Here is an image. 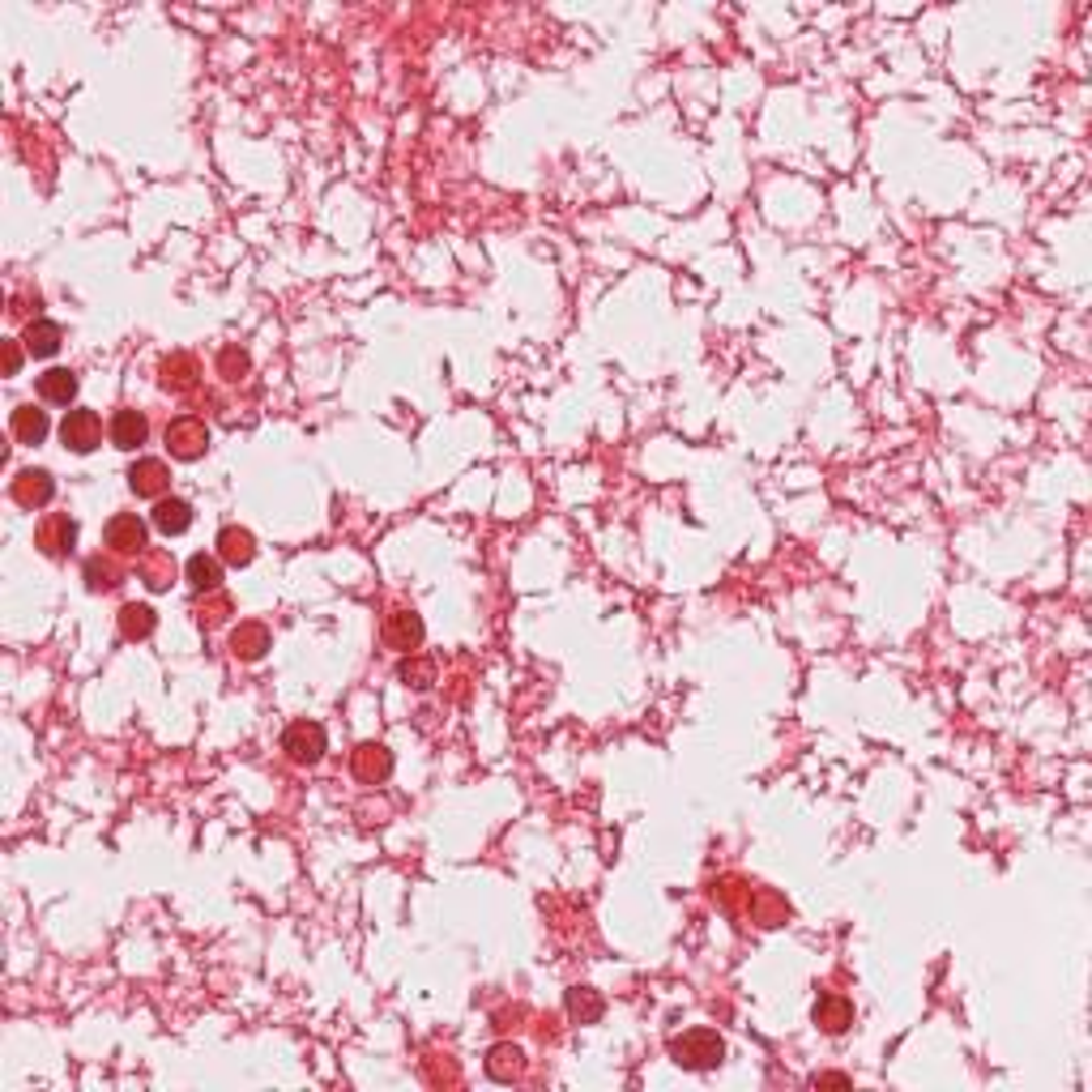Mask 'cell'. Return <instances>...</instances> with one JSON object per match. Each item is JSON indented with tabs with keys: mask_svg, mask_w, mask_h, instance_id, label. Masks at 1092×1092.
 I'll return each mask as SVG.
<instances>
[{
	"mask_svg": "<svg viewBox=\"0 0 1092 1092\" xmlns=\"http://www.w3.org/2000/svg\"><path fill=\"white\" fill-rule=\"evenodd\" d=\"M602 1012H606V1003H602V995H597V991H589V986H572V991H568V1016L576 1024H597V1020H602Z\"/></svg>",
	"mask_w": 1092,
	"mask_h": 1092,
	"instance_id": "603a6c76",
	"label": "cell"
},
{
	"mask_svg": "<svg viewBox=\"0 0 1092 1092\" xmlns=\"http://www.w3.org/2000/svg\"><path fill=\"white\" fill-rule=\"evenodd\" d=\"M350 769H355L359 781H384L388 773H393V751H388L384 743H359L355 751H350Z\"/></svg>",
	"mask_w": 1092,
	"mask_h": 1092,
	"instance_id": "30bf717a",
	"label": "cell"
},
{
	"mask_svg": "<svg viewBox=\"0 0 1092 1092\" xmlns=\"http://www.w3.org/2000/svg\"><path fill=\"white\" fill-rule=\"evenodd\" d=\"M248 367H252V359H248V350H239V346H226L218 355V372L226 380H243L248 376Z\"/></svg>",
	"mask_w": 1092,
	"mask_h": 1092,
	"instance_id": "4316f807",
	"label": "cell"
},
{
	"mask_svg": "<svg viewBox=\"0 0 1092 1092\" xmlns=\"http://www.w3.org/2000/svg\"><path fill=\"white\" fill-rule=\"evenodd\" d=\"M184 576H189V585L197 589V593H218V585H222V560L218 555H193L189 564H184Z\"/></svg>",
	"mask_w": 1092,
	"mask_h": 1092,
	"instance_id": "d6986e66",
	"label": "cell"
},
{
	"mask_svg": "<svg viewBox=\"0 0 1092 1092\" xmlns=\"http://www.w3.org/2000/svg\"><path fill=\"white\" fill-rule=\"evenodd\" d=\"M22 342L34 359H52L56 350H60V324L56 320H30L22 329Z\"/></svg>",
	"mask_w": 1092,
	"mask_h": 1092,
	"instance_id": "7402d4cb",
	"label": "cell"
},
{
	"mask_svg": "<svg viewBox=\"0 0 1092 1092\" xmlns=\"http://www.w3.org/2000/svg\"><path fill=\"white\" fill-rule=\"evenodd\" d=\"M282 751L291 755L295 765H316V759L329 751V734H324L320 721L299 717V721H291V726H286V734H282Z\"/></svg>",
	"mask_w": 1092,
	"mask_h": 1092,
	"instance_id": "7a4b0ae2",
	"label": "cell"
},
{
	"mask_svg": "<svg viewBox=\"0 0 1092 1092\" xmlns=\"http://www.w3.org/2000/svg\"><path fill=\"white\" fill-rule=\"evenodd\" d=\"M52 496H56V483L48 469H22L13 479V500L22 508H44V504H52Z\"/></svg>",
	"mask_w": 1092,
	"mask_h": 1092,
	"instance_id": "8fae6325",
	"label": "cell"
},
{
	"mask_svg": "<svg viewBox=\"0 0 1092 1092\" xmlns=\"http://www.w3.org/2000/svg\"><path fill=\"white\" fill-rule=\"evenodd\" d=\"M116 620H120V636H125V641H146V636H154V628H158V614L146 602L120 606Z\"/></svg>",
	"mask_w": 1092,
	"mask_h": 1092,
	"instance_id": "ac0fdd59",
	"label": "cell"
},
{
	"mask_svg": "<svg viewBox=\"0 0 1092 1092\" xmlns=\"http://www.w3.org/2000/svg\"><path fill=\"white\" fill-rule=\"evenodd\" d=\"M252 555H257V538L248 529H239V525H226L218 533V560L222 564H231V568H248L252 564Z\"/></svg>",
	"mask_w": 1092,
	"mask_h": 1092,
	"instance_id": "5bb4252c",
	"label": "cell"
},
{
	"mask_svg": "<svg viewBox=\"0 0 1092 1092\" xmlns=\"http://www.w3.org/2000/svg\"><path fill=\"white\" fill-rule=\"evenodd\" d=\"M39 397L52 402V406H69L77 397V376L69 372V367H52V372L39 376Z\"/></svg>",
	"mask_w": 1092,
	"mask_h": 1092,
	"instance_id": "ffe728a7",
	"label": "cell"
},
{
	"mask_svg": "<svg viewBox=\"0 0 1092 1092\" xmlns=\"http://www.w3.org/2000/svg\"><path fill=\"white\" fill-rule=\"evenodd\" d=\"M102 538H107V551L112 555H146L150 529H146V521H141L137 512H120V517L107 521Z\"/></svg>",
	"mask_w": 1092,
	"mask_h": 1092,
	"instance_id": "277c9868",
	"label": "cell"
},
{
	"mask_svg": "<svg viewBox=\"0 0 1092 1092\" xmlns=\"http://www.w3.org/2000/svg\"><path fill=\"white\" fill-rule=\"evenodd\" d=\"M670 1059L687 1071H713L726 1059V1041H721L713 1028H687L670 1041Z\"/></svg>",
	"mask_w": 1092,
	"mask_h": 1092,
	"instance_id": "6da1fadb",
	"label": "cell"
},
{
	"mask_svg": "<svg viewBox=\"0 0 1092 1092\" xmlns=\"http://www.w3.org/2000/svg\"><path fill=\"white\" fill-rule=\"evenodd\" d=\"M60 440L73 452H94L102 444V419L94 410H69L65 423H60Z\"/></svg>",
	"mask_w": 1092,
	"mask_h": 1092,
	"instance_id": "5b68a950",
	"label": "cell"
},
{
	"mask_svg": "<svg viewBox=\"0 0 1092 1092\" xmlns=\"http://www.w3.org/2000/svg\"><path fill=\"white\" fill-rule=\"evenodd\" d=\"M48 431H52L48 410H39V406H30V402L13 410V436L22 440V444H44V440H48Z\"/></svg>",
	"mask_w": 1092,
	"mask_h": 1092,
	"instance_id": "e0dca14e",
	"label": "cell"
},
{
	"mask_svg": "<svg viewBox=\"0 0 1092 1092\" xmlns=\"http://www.w3.org/2000/svg\"><path fill=\"white\" fill-rule=\"evenodd\" d=\"M815 1084H850V1080H845V1076H836V1071H828V1076H819Z\"/></svg>",
	"mask_w": 1092,
	"mask_h": 1092,
	"instance_id": "f546056e",
	"label": "cell"
},
{
	"mask_svg": "<svg viewBox=\"0 0 1092 1092\" xmlns=\"http://www.w3.org/2000/svg\"><path fill=\"white\" fill-rule=\"evenodd\" d=\"M158 384L167 388V393H193L201 384V363L193 355H184V350H175V355L158 363Z\"/></svg>",
	"mask_w": 1092,
	"mask_h": 1092,
	"instance_id": "ba28073f",
	"label": "cell"
},
{
	"mask_svg": "<svg viewBox=\"0 0 1092 1092\" xmlns=\"http://www.w3.org/2000/svg\"><path fill=\"white\" fill-rule=\"evenodd\" d=\"M521 1071H525V1054H521V1045L500 1041V1045H491V1049H487V1076H491V1080L512 1084V1080H521Z\"/></svg>",
	"mask_w": 1092,
	"mask_h": 1092,
	"instance_id": "9a60e30c",
	"label": "cell"
},
{
	"mask_svg": "<svg viewBox=\"0 0 1092 1092\" xmlns=\"http://www.w3.org/2000/svg\"><path fill=\"white\" fill-rule=\"evenodd\" d=\"M402 683L406 687H415V691H427L431 683H436V662H431V657H419V653H410L406 662H402Z\"/></svg>",
	"mask_w": 1092,
	"mask_h": 1092,
	"instance_id": "cb8c5ba5",
	"label": "cell"
},
{
	"mask_svg": "<svg viewBox=\"0 0 1092 1092\" xmlns=\"http://www.w3.org/2000/svg\"><path fill=\"white\" fill-rule=\"evenodd\" d=\"M107 436L116 448H137V444H146L150 440V419L141 415V410H116L112 415V427H107Z\"/></svg>",
	"mask_w": 1092,
	"mask_h": 1092,
	"instance_id": "7c38bea8",
	"label": "cell"
},
{
	"mask_svg": "<svg viewBox=\"0 0 1092 1092\" xmlns=\"http://www.w3.org/2000/svg\"><path fill=\"white\" fill-rule=\"evenodd\" d=\"M5 372L9 376L22 372V346H17V342H5Z\"/></svg>",
	"mask_w": 1092,
	"mask_h": 1092,
	"instance_id": "f1b7e54d",
	"label": "cell"
},
{
	"mask_svg": "<svg viewBox=\"0 0 1092 1092\" xmlns=\"http://www.w3.org/2000/svg\"><path fill=\"white\" fill-rule=\"evenodd\" d=\"M815 1024L823 1028V1033H845V1028L854 1024V1003L850 999H841V995H819L815 1003Z\"/></svg>",
	"mask_w": 1092,
	"mask_h": 1092,
	"instance_id": "2e32d148",
	"label": "cell"
},
{
	"mask_svg": "<svg viewBox=\"0 0 1092 1092\" xmlns=\"http://www.w3.org/2000/svg\"><path fill=\"white\" fill-rule=\"evenodd\" d=\"M129 487H133V496L141 500H162L167 496V487H171V469L167 461H158V457H137L129 465Z\"/></svg>",
	"mask_w": 1092,
	"mask_h": 1092,
	"instance_id": "8992f818",
	"label": "cell"
},
{
	"mask_svg": "<svg viewBox=\"0 0 1092 1092\" xmlns=\"http://www.w3.org/2000/svg\"><path fill=\"white\" fill-rule=\"evenodd\" d=\"M141 576H146V585H150V589H167V585L175 581L171 555H146V560H141Z\"/></svg>",
	"mask_w": 1092,
	"mask_h": 1092,
	"instance_id": "d4e9b609",
	"label": "cell"
},
{
	"mask_svg": "<svg viewBox=\"0 0 1092 1092\" xmlns=\"http://www.w3.org/2000/svg\"><path fill=\"white\" fill-rule=\"evenodd\" d=\"M189 525H193V504H189V500H175V496H171V500H167V496L158 500V508H154V529H162L167 538H175V533H184Z\"/></svg>",
	"mask_w": 1092,
	"mask_h": 1092,
	"instance_id": "44dd1931",
	"label": "cell"
},
{
	"mask_svg": "<svg viewBox=\"0 0 1092 1092\" xmlns=\"http://www.w3.org/2000/svg\"><path fill=\"white\" fill-rule=\"evenodd\" d=\"M226 610H231V602H226V597L218 593V597H214V602H210V606H205V602L197 606V620H201L205 628H214V624H222V620H226Z\"/></svg>",
	"mask_w": 1092,
	"mask_h": 1092,
	"instance_id": "83f0119b",
	"label": "cell"
},
{
	"mask_svg": "<svg viewBox=\"0 0 1092 1092\" xmlns=\"http://www.w3.org/2000/svg\"><path fill=\"white\" fill-rule=\"evenodd\" d=\"M167 448H171L175 461H197V457H205V448H210V427H205L201 419H193V415L171 419L167 423Z\"/></svg>",
	"mask_w": 1092,
	"mask_h": 1092,
	"instance_id": "3957f363",
	"label": "cell"
},
{
	"mask_svg": "<svg viewBox=\"0 0 1092 1092\" xmlns=\"http://www.w3.org/2000/svg\"><path fill=\"white\" fill-rule=\"evenodd\" d=\"M384 645L397 653H415L423 645V620L415 610H393L384 614Z\"/></svg>",
	"mask_w": 1092,
	"mask_h": 1092,
	"instance_id": "9c48e42d",
	"label": "cell"
},
{
	"mask_svg": "<svg viewBox=\"0 0 1092 1092\" xmlns=\"http://www.w3.org/2000/svg\"><path fill=\"white\" fill-rule=\"evenodd\" d=\"M34 542H39V551H44V555H52V560H60V555H69V551H73V542H77V521H73V517H65V512H52V517L39 521V529H34Z\"/></svg>",
	"mask_w": 1092,
	"mask_h": 1092,
	"instance_id": "52a82bcc",
	"label": "cell"
},
{
	"mask_svg": "<svg viewBox=\"0 0 1092 1092\" xmlns=\"http://www.w3.org/2000/svg\"><path fill=\"white\" fill-rule=\"evenodd\" d=\"M86 585H90L94 593L116 589V585H120V568H116L112 560H102V555H94V560L86 564Z\"/></svg>",
	"mask_w": 1092,
	"mask_h": 1092,
	"instance_id": "484cf974",
	"label": "cell"
},
{
	"mask_svg": "<svg viewBox=\"0 0 1092 1092\" xmlns=\"http://www.w3.org/2000/svg\"><path fill=\"white\" fill-rule=\"evenodd\" d=\"M270 628L257 624V620H243L235 632H231V653L239 657V662H261L265 653H270Z\"/></svg>",
	"mask_w": 1092,
	"mask_h": 1092,
	"instance_id": "4fadbf2b",
	"label": "cell"
}]
</instances>
